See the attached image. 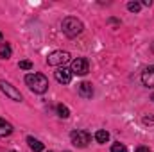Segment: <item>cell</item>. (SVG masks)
Wrapping results in <instances>:
<instances>
[{
    "label": "cell",
    "instance_id": "5",
    "mask_svg": "<svg viewBox=\"0 0 154 152\" xmlns=\"http://www.w3.org/2000/svg\"><path fill=\"white\" fill-rule=\"evenodd\" d=\"M70 140H72V143L75 147H86L91 141V136H90L88 131H74L70 134Z\"/></svg>",
    "mask_w": 154,
    "mask_h": 152
},
{
    "label": "cell",
    "instance_id": "2",
    "mask_svg": "<svg viewBox=\"0 0 154 152\" xmlns=\"http://www.w3.org/2000/svg\"><path fill=\"white\" fill-rule=\"evenodd\" d=\"M61 29H63V32H65L68 38H75V36H79V34L82 32L84 25H82L81 20H77V18H74V16H68V18L63 20Z\"/></svg>",
    "mask_w": 154,
    "mask_h": 152
},
{
    "label": "cell",
    "instance_id": "14",
    "mask_svg": "<svg viewBox=\"0 0 154 152\" xmlns=\"http://www.w3.org/2000/svg\"><path fill=\"white\" fill-rule=\"evenodd\" d=\"M57 113H59L61 118H68V116H70L68 108H66V106H63V104H59V106H57Z\"/></svg>",
    "mask_w": 154,
    "mask_h": 152
},
{
    "label": "cell",
    "instance_id": "4",
    "mask_svg": "<svg viewBox=\"0 0 154 152\" xmlns=\"http://www.w3.org/2000/svg\"><path fill=\"white\" fill-rule=\"evenodd\" d=\"M0 91H2L5 97H9L11 100L22 102V93H20L13 84H9V82H5V81H0Z\"/></svg>",
    "mask_w": 154,
    "mask_h": 152
},
{
    "label": "cell",
    "instance_id": "12",
    "mask_svg": "<svg viewBox=\"0 0 154 152\" xmlns=\"http://www.w3.org/2000/svg\"><path fill=\"white\" fill-rule=\"evenodd\" d=\"M95 140H97L99 143H106V141L109 140V132H108V131H104V129H100V131H97V132H95Z\"/></svg>",
    "mask_w": 154,
    "mask_h": 152
},
{
    "label": "cell",
    "instance_id": "10",
    "mask_svg": "<svg viewBox=\"0 0 154 152\" xmlns=\"http://www.w3.org/2000/svg\"><path fill=\"white\" fill-rule=\"evenodd\" d=\"M13 132V125L9 122H5L4 118H0V138H5Z\"/></svg>",
    "mask_w": 154,
    "mask_h": 152
},
{
    "label": "cell",
    "instance_id": "22",
    "mask_svg": "<svg viewBox=\"0 0 154 152\" xmlns=\"http://www.w3.org/2000/svg\"><path fill=\"white\" fill-rule=\"evenodd\" d=\"M63 152H68V150H63Z\"/></svg>",
    "mask_w": 154,
    "mask_h": 152
},
{
    "label": "cell",
    "instance_id": "20",
    "mask_svg": "<svg viewBox=\"0 0 154 152\" xmlns=\"http://www.w3.org/2000/svg\"><path fill=\"white\" fill-rule=\"evenodd\" d=\"M0 39H2V32H0Z\"/></svg>",
    "mask_w": 154,
    "mask_h": 152
},
{
    "label": "cell",
    "instance_id": "6",
    "mask_svg": "<svg viewBox=\"0 0 154 152\" xmlns=\"http://www.w3.org/2000/svg\"><path fill=\"white\" fill-rule=\"evenodd\" d=\"M90 70V65H88V59L84 57H77L72 61V74L75 75H86Z\"/></svg>",
    "mask_w": 154,
    "mask_h": 152
},
{
    "label": "cell",
    "instance_id": "21",
    "mask_svg": "<svg viewBox=\"0 0 154 152\" xmlns=\"http://www.w3.org/2000/svg\"><path fill=\"white\" fill-rule=\"evenodd\" d=\"M152 100H154V95H152Z\"/></svg>",
    "mask_w": 154,
    "mask_h": 152
},
{
    "label": "cell",
    "instance_id": "18",
    "mask_svg": "<svg viewBox=\"0 0 154 152\" xmlns=\"http://www.w3.org/2000/svg\"><path fill=\"white\" fill-rule=\"evenodd\" d=\"M143 122H145V123H154V118H152V116H145V118H143Z\"/></svg>",
    "mask_w": 154,
    "mask_h": 152
},
{
    "label": "cell",
    "instance_id": "23",
    "mask_svg": "<svg viewBox=\"0 0 154 152\" xmlns=\"http://www.w3.org/2000/svg\"><path fill=\"white\" fill-rule=\"evenodd\" d=\"M11 152H14V150H11Z\"/></svg>",
    "mask_w": 154,
    "mask_h": 152
},
{
    "label": "cell",
    "instance_id": "16",
    "mask_svg": "<svg viewBox=\"0 0 154 152\" xmlns=\"http://www.w3.org/2000/svg\"><path fill=\"white\" fill-rule=\"evenodd\" d=\"M111 152H127V149H125V145H122V143H113V145H111Z\"/></svg>",
    "mask_w": 154,
    "mask_h": 152
},
{
    "label": "cell",
    "instance_id": "13",
    "mask_svg": "<svg viewBox=\"0 0 154 152\" xmlns=\"http://www.w3.org/2000/svg\"><path fill=\"white\" fill-rule=\"evenodd\" d=\"M0 57H2V59H9V57H11V47H9L7 43H4V45L0 47Z\"/></svg>",
    "mask_w": 154,
    "mask_h": 152
},
{
    "label": "cell",
    "instance_id": "24",
    "mask_svg": "<svg viewBox=\"0 0 154 152\" xmlns=\"http://www.w3.org/2000/svg\"><path fill=\"white\" fill-rule=\"evenodd\" d=\"M48 152H50V150H48Z\"/></svg>",
    "mask_w": 154,
    "mask_h": 152
},
{
    "label": "cell",
    "instance_id": "3",
    "mask_svg": "<svg viewBox=\"0 0 154 152\" xmlns=\"http://www.w3.org/2000/svg\"><path fill=\"white\" fill-rule=\"evenodd\" d=\"M68 61H70V54L65 50H56V52L48 54V57H47V63L50 66H63Z\"/></svg>",
    "mask_w": 154,
    "mask_h": 152
},
{
    "label": "cell",
    "instance_id": "9",
    "mask_svg": "<svg viewBox=\"0 0 154 152\" xmlns=\"http://www.w3.org/2000/svg\"><path fill=\"white\" fill-rule=\"evenodd\" d=\"M142 82H143V86H147V88H154V66H149V68L143 70V74H142Z\"/></svg>",
    "mask_w": 154,
    "mask_h": 152
},
{
    "label": "cell",
    "instance_id": "15",
    "mask_svg": "<svg viewBox=\"0 0 154 152\" xmlns=\"http://www.w3.org/2000/svg\"><path fill=\"white\" fill-rule=\"evenodd\" d=\"M127 9H129L131 13H138V11L142 9V5H140L138 2H129V4H127Z\"/></svg>",
    "mask_w": 154,
    "mask_h": 152
},
{
    "label": "cell",
    "instance_id": "19",
    "mask_svg": "<svg viewBox=\"0 0 154 152\" xmlns=\"http://www.w3.org/2000/svg\"><path fill=\"white\" fill-rule=\"evenodd\" d=\"M134 152H151V150H149L147 147H143V145H142V147H138V149H136Z\"/></svg>",
    "mask_w": 154,
    "mask_h": 152
},
{
    "label": "cell",
    "instance_id": "8",
    "mask_svg": "<svg viewBox=\"0 0 154 152\" xmlns=\"http://www.w3.org/2000/svg\"><path fill=\"white\" fill-rule=\"evenodd\" d=\"M77 91H79V95L82 99H91L93 97V86H91V82H81L77 86Z\"/></svg>",
    "mask_w": 154,
    "mask_h": 152
},
{
    "label": "cell",
    "instance_id": "17",
    "mask_svg": "<svg viewBox=\"0 0 154 152\" xmlns=\"http://www.w3.org/2000/svg\"><path fill=\"white\" fill-rule=\"evenodd\" d=\"M18 66H20L22 70H31V68H32V63H31V61H27V59H23V61H20V63H18Z\"/></svg>",
    "mask_w": 154,
    "mask_h": 152
},
{
    "label": "cell",
    "instance_id": "1",
    "mask_svg": "<svg viewBox=\"0 0 154 152\" xmlns=\"http://www.w3.org/2000/svg\"><path fill=\"white\" fill-rule=\"evenodd\" d=\"M25 82L34 93H45L48 90V79L43 74H27L25 75Z\"/></svg>",
    "mask_w": 154,
    "mask_h": 152
},
{
    "label": "cell",
    "instance_id": "11",
    "mask_svg": "<svg viewBox=\"0 0 154 152\" xmlns=\"http://www.w3.org/2000/svg\"><path fill=\"white\" fill-rule=\"evenodd\" d=\"M27 143H29V147H31V150L32 152H43V149H45V145H43L39 140H34L32 136L27 138Z\"/></svg>",
    "mask_w": 154,
    "mask_h": 152
},
{
    "label": "cell",
    "instance_id": "7",
    "mask_svg": "<svg viewBox=\"0 0 154 152\" xmlns=\"http://www.w3.org/2000/svg\"><path fill=\"white\" fill-rule=\"evenodd\" d=\"M72 70H68V68H65V66H59L56 72H54V77H56V81L57 82H61V84H70V81H72Z\"/></svg>",
    "mask_w": 154,
    "mask_h": 152
}]
</instances>
